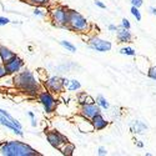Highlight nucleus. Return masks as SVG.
Masks as SVG:
<instances>
[{
  "mask_svg": "<svg viewBox=\"0 0 156 156\" xmlns=\"http://www.w3.org/2000/svg\"><path fill=\"white\" fill-rule=\"evenodd\" d=\"M147 126L145 122H142L140 120H133L130 122V130H131V133L134 134H139V135H142L147 131Z\"/></svg>",
  "mask_w": 156,
  "mask_h": 156,
  "instance_id": "4468645a",
  "label": "nucleus"
},
{
  "mask_svg": "<svg viewBox=\"0 0 156 156\" xmlns=\"http://www.w3.org/2000/svg\"><path fill=\"white\" fill-rule=\"evenodd\" d=\"M0 154L4 156H40L35 149L23 141H5L0 146Z\"/></svg>",
  "mask_w": 156,
  "mask_h": 156,
  "instance_id": "f03ea898",
  "label": "nucleus"
},
{
  "mask_svg": "<svg viewBox=\"0 0 156 156\" xmlns=\"http://www.w3.org/2000/svg\"><path fill=\"white\" fill-rule=\"evenodd\" d=\"M68 15H69V8L64 6V5L54 6L49 11L50 20L53 21L55 27H59V28H66Z\"/></svg>",
  "mask_w": 156,
  "mask_h": 156,
  "instance_id": "39448f33",
  "label": "nucleus"
},
{
  "mask_svg": "<svg viewBox=\"0 0 156 156\" xmlns=\"http://www.w3.org/2000/svg\"><path fill=\"white\" fill-rule=\"evenodd\" d=\"M36 125H37L36 120H35V119H31V126H33V127H36Z\"/></svg>",
  "mask_w": 156,
  "mask_h": 156,
  "instance_id": "c9c22d12",
  "label": "nucleus"
},
{
  "mask_svg": "<svg viewBox=\"0 0 156 156\" xmlns=\"http://www.w3.org/2000/svg\"><path fill=\"white\" fill-rule=\"evenodd\" d=\"M0 124H2L3 126H5V127H8V129H10L12 133L16 134V135H19V136H23V135H24L23 131H21V129L18 127L10 119H8L6 116H4L3 114H0Z\"/></svg>",
  "mask_w": 156,
  "mask_h": 156,
  "instance_id": "ddd939ff",
  "label": "nucleus"
},
{
  "mask_svg": "<svg viewBox=\"0 0 156 156\" xmlns=\"http://www.w3.org/2000/svg\"><path fill=\"white\" fill-rule=\"evenodd\" d=\"M36 99L43 105L45 114L50 115V114H54L56 111L58 105H59V100H58V98H55V95L53 93L49 91V90L41 89L40 93L37 94Z\"/></svg>",
  "mask_w": 156,
  "mask_h": 156,
  "instance_id": "20e7f679",
  "label": "nucleus"
},
{
  "mask_svg": "<svg viewBox=\"0 0 156 156\" xmlns=\"http://www.w3.org/2000/svg\"><path fill=\"white\" fill-rule=\"evenodd\" d=\"M95 5L98 6V8H100V9H106V5L105 4H104L102 2H100V0H95Z\"/></svg>",
  "mask_w": 156,
  "mask_h": 156,
  "instance_id": "c85d7f7f",
  "label": "nucleus"
},
{
  "mask_svg": "<svg viewBox=\"0 0 156 156\" xmlns=\"http://www.w3.org/2000/svg\"><path fill=\"white\" fill-rule=\"evenodd\" d=\"M116 39L121 44H127V43H131L133 34L130 31V29H125L120 25V27H118V30H116Z\"/></svg>",
  "mask_w": 156,
  "mask_h": 156,
  "instance_id": "9b49d317",
  "label": "nucleus"
},
{
  "mask_svg": "<svg viewBox=\"0 0 156 156\" xmlns=\"http://www.w3.org/2000/svg\"><path fill=\"white\" fill-rule=\"evenodd\" d=\"M43 83H44V87L46 90H49V91H51L53 94H61V93H64V90H66V86H65V77H61L58 75L48 76Z\"/></svg>",
  "mask_w": 156,
  "mask_h": 156,
  "instance_id": "423d86ee",
  "label": "nucleus"
},
{
  "mask_svg": "<svg viewBox=\"0 0 156 156\" xmlns=\"http://www.w3.org/2000/svg\"><path fill=\"white\" fill-rule=\"evenodd\" d=\"M23 2L28 3L30 5H34V6H48L50 4L51 0H23Z\"/></svg>",
  "mask_w": 156,
  "mask_h": 156,
  "instance_id": "aec40b11",
  "label": "nucleus"
},
{
  "mask_svg": "<svg viewBox=\"0 0 156 156\" xmlns=\"http://www.w3.org/2000/svg\"><path fill=\"white\" fill-rule=\"evenodd\" d=\"M9 23H10V20H9L8 18L0 16V25H6V24H9Z\"/></svg>",
  "mask_w": 156,
  "mask_h": 156,
  "instance_id": "2f4dec72",
  "label": "nucleus"
},
{
  "mask_svg": "<svg viewBox=\"0 0 156 156\" xmlns=\"http://www.w3.org/2000/svg\"><path fill=\"white\" fill-rule=\"evenodd\" d=\"M28 116H29L30 119H35V114H34L33 111H29V112H28Z\"/></svg>",
  "mask_w": 156,
  "mask_h": 156,
  "instance_id": "72a5a7b5",
  "label": "nucleus"
},
{
  "mask_svg": "<svg viewBox=\"0 0 156 156\" xmlns=\"http://www.w3.org/2000/svg\"><path fill=\"white\" fill-rule=\"evenodd\" d=\"M147 76L150 77L151 80L156 81V65H154V66H151V68L147 70Z\"/></svg>",
  "mask_w": 156,
  "mask_h": 156,
  "instance_id": "b1692460",
  "label": "nucleus"
},
{
  "mask_svg": "<svg viewBox=\"0 0 156 156\" xmlns=\"http://www.w3.org/2000/svg\"><path fill=\"white\" fill-rule=\"evenodd\" d=\"M66 29L75 33H80V34H87L90 29H91V25L87 21V19L84 15H81L79 11L69 9Z\"/></svg>",
  "mask_w": 156,
  "mask_h": 156,
  "instance_id": "7ed1b4c3",
  "label": "nucleus"
},
{
  "mask_svg": "<svg viewBox=\"0 0 156 156\" xmlns=\"http://www.w3.org/2000/svg\"><path fill=\"white\" fill-rule=\"evenodd\" d=\"M81 89V84L79 80H76V79H73L69 81V85L66 86V90L70 93H75V91H79V90Z\"/></svg>",
  "mask_w": 156,
  "mask_h": 156,
  "instance_id": "6ab92c4d",
  "label": "nucleus"
},
{
  "mask_svg": "<svg viewBox=\"0 0 156 156\" xmlns=\"http://www.w3.org/2000/svg\"><path fill=\"white\" fill-rule=\"evenodd\" d=\"M130 12H131V15L136 19V21H141L142 19V15H141V11H140V8H136V6H131V10H130Z\"/></svg>",
  "mask_w": 156,
  "mask_h": 156,
  "instance_id": "5701e85b",
  "label": "nucleus"
},
{
  "mask_svg": "<svg viewBox=\"0 0 156 156\" xmlns=\"http://www.w3.org/2000/svg\"><path fill=\"white\" fill-rule=\"evenodd\" d=\"M59 151H60L62 155H65V156H73V155H74V151H75V145L73 144V142L68 141L66 144L62 145V147H61Z\"/></svg>",
  "mask_w": 156,
  "mask_h": 156,
  "instance_id": "f3484780",
  "label": "nucleus"
},
{
  "mask_svg": "<svg viewBox=\"0 0 156 156\" xmlns=\"http://www.w3.org/2000/svg\"><path fill=\"white\" fill-rule=\"evenodd\" d=\"M93 124V127H94V131H102V130H105L108 126H109V121L104 118L102 114H98L96 116L90 120Z\"/></svg>",
  "mask_w": 156,
  "mask_h": 156,
  "instance_id": "f8f14e48",
  "label": "nucleus"
},
{
  "mask_svg": "<svg viewBox=\"0 0 156 156\" xmlns=\"http://www.w3.org/2000/svg\"><path fill=\"white\" fill-rule=\"evenodd\" d=\"M87 45L90 49H93L95 51H99V53H108L112 49V44L109 40H105V39H101L96 35L90 36L87 39Z\"/></svg>",
  "mask_w": 156,
  "mask_h": 156,
  "instance_id": "0eeeda50",
  "label": "nucleus"
},
{
  "mask_svg": "<svg viewBox=\"0 0 156 156\" xmlns=\"http://www.w3.org/2000/svg\"><path fill=\"white\" fill-rule=\"evenodd\" d=\"M76 100H77V104H79V106L85 105V104H90V102H95V99H93V98L90 96L86 91H80V93H77V95H76Z\"/></svg>",
  "mask_w": 156,
  "mask_h": 156,
  "instance_id": "2eb2a0df",
  "label": "nucleus"
},
{
  "mask_svg": "<svg viewBox=\"0 0 156 156\" xmlns=\"http://www.w3.org/2000/svg\"><path fill=\"white\" fill-rule=\"evenodd\" d=\"M108 30H109V31H116V30H118V25L109 24V25H108Z\"/></svg>",
  "mask_w": 156,
  "mask_h": 156,
  "instance_id": "7c9ffc66",
  "label": "nucleus"
},
{
  "mask_svg": "<svg viewBox=\"0 0 156 156\" xmlns=\"http://www.w3.org/2000/svg\"><path fill=\"white\" fill-rule=\"evenodd\" d=\"M130 3H131V6L141 8L142 4H144V0H130Z\"/></svg>",
  "mask_w": 156,
  "mask_h": 156,
  "instance_id": "bb28decb",
  "label": "nucleus"
},
{
  "mask_svg": "<svg viewBox=\"0 0 156 156\" xmlns=\"http://www.w3.org/2000/svg\"><path fill=\"white\" fill-rule=\"evenodd\" d=\"M95 102L98 104V105H99L102 110H108V109H110V104H109V101L106 100L105 96H102V95H98L96 99H95Z\"/></svg>",
  "mask_w": 156,
  "mask_h": 156,
  "instance_id": "a211bd4d",
  "label": "nucleus"
},
{
  "mask_svg": "<svg viewBox=\"0 0 156 156\" xmlns=\"http://www.w3.org/2000/svg\"><path fill=\"white\" fill-rule=\"evenodd\" d=\"M109 152H108V150H106V147H104V146H100L99 149H98V155H100V156H106Z\"/></svg>",
  "mask_w": 156,
  "mask_h": 156,
  "instance_id": "cd10ccee",
  "label": "nucleus"
},
{
  "mask_svg": "<svg viewBox=\"0 0 156 156\" xmlns=\"http://www.w3.org/2000/svg\"><path fill=\"white\" fill-rule=\"evenodd\" d=\"M150 12H151V14H154V15H156V8L155 6H151L150 8Z\"/></svg>",
  "mask_w": 156,
  "mask_h": 156,
  "instance_id": "f704fd0d",
  "label": "nucleus"
},
{
  "mask_svg": "<svg viewBox=\"0 0 156 156\" xmlns=\"http://www.w3.org/2000/svg\"><path fill=\"white\" fill-rule=\"evenodd\" d=\"M60 45H61L64 49H66V51H70V53H75V51H76V46H75L74 44H71L70 41L61 40V41H60Z\"/></svg>",
  "mask_w": 156,
  "mask_h": 156,
  "instance_id": "4be33fe9",
  "label": "nucleus"
},
{
  "mask_svg": "<svg viewBox=\"0 0 156 156\" xmlns=\"http://www.w3.org/2000/svg\"><path fill=\"white\" fill-rule=\"evenodd\" d=\"M120 54L126 55V56H135L136 55V50L131 46H124L120 49Z\"/></svg>",
  "mask_w": 156,
  "mask_h": 156,
  "instance_id": "412c9836",
  "label": "nucleus"
},
{
  "mask_svg": "<svg viewBox=\"0 0 156 156\" xmlns=\"http://www.w3.org/2000/svg\"><path fill=\"white\" fill-rule=\"evenodd\" d=\"M101 108L98 105L96 102H90V104H85V105H81L79 108V115L84 116L85 119L91 120L94 116H96L98 114H101Z\"/></svg>",
  "mask_w": 156,
  "mask_h": 156,
  "instance_id": "9d476101",
  "label": "nucleus"
},
{
  "mask_svg": "<svg viewBox=\"0 0 156 156\" xmlns=\"http://www.w3.org/2000/svg\"><path fill=\"white\" fill-rule=\"evenodd\" d=\"M2 144H3V142H0V146H2Z\"/></svg>",
  "mask_w": 156,
  "mask_h": 156,
  "instance_id": "e433bc0d",
  "label": "nucleus"
},
{
  "mask_svg": "<svg viewBox=\"0 0 156 156\" xmlns=\"http://www.w3.org/2000/svg\"><path fill=\"white\" fill-rule=\"evenodd\" d=\"M135 145H136V147H139V149H142V147H144V142H142L141 140H136Z\"/></svg>",
  "mask_w": 156,
  "mask_h": 156,
  "instance_id": "473e14b6",
  "label": "nucleus"
},
{
  "mask_svg": "<svg viewBox=\"0 0 156 156\" xmlns=\"http://www.w3.org/2000/svg\"><path fill=\"white\" fill-rule=\"evenodd\" d=\"M45 136H46V140H48L49 144L56 150H60L62 147V145L66 144V142L69 141V139L66 136L62 135L59 131H56V130H49V131H45Z\"/></svg>",
  "mask_w": 156,
  "mask_h": 156,
  "instance_id": "6e6552de",
  "label": "nucleus"
},
{
  "mask_svg": "<svg viewBox=\"0 0 156 156\" xmlns=\"http://www.w3.org/2000/svg\"><path fill=\"white\" fill-rule=\"evenodd\" d=\"M121 27L125 28V29H131V24H130V20L126 19V18H122V20H121Z\"/></svg>",
  "mask_w": 156,
  "mask_h": 156,
  "instance_id": "a878e982",
  "label": "nucleus"
},
{
  "mask_svg": "<svg viewBox=\"0 0 156 156\" xmlns=\"http://www.w3.org/2000/svg\"><path fill=\"white\" fill-rule=\"evenodd\" d=\"M41 8H43V6H36V8L34 9L33 12H34V15H35V16H45V15H46V12H45Z\"/></svg>",
  "mask_w": 156,
  "mask_h": 156,
  "instance_id": "393cba45",
  "label": "nucleus"
},
{
  "mask_svg": "<svg viewBox=\"0 0 156 156\" xmlns=\"http://www.w3.org/2000/svg\"><path fill=\"white\" fill-rule=\"evenodd\" d=\"M6 71H5V68H4V65H0V79L4 76H6Z\"/></svg>",
  "mask_w": 156,
  "mask_h": 156,
  "instance_id": "c756f323",
  "label": "nucleus"
},
{
  "mask_svg": "<svg viewBox=\"0 0 156 156\" xmlns=\"http://www.w3.org/2000/svg\"><path fill=\"white\" fill-rule=\"evenodd\" d=\"M12 81H14V85L16 89H19L20 91L33 98H36L41 90V85L35 77L34 73L28 69H25L23 71L20 70L19 73H16Z\"/></svg>",
  "mask_w": 156,
  "mask_h": 156,
  "instance_id": "f257e3e1",
  "label": "nucleus"
},
{
  "mask_svg": "<svg viewBox=\"0 0 156 156\" xmlns=\"http://www.w3.org/2000/svg\"><path fill=\"white\" fill-rule=\"evenodd\" d=\"M4 68H5V71L8 75H15L16 73H19L23 68H24V60L20 59L16 54L10 58L9 60H6L5 62H3Z\"/></svg>",
  "mask_w": 156,
  "mask_h": 156,
  "instance_id": "1a4fd4ad",
  "label": "nucleus"
},
{
  "mask_svg": "<svg viewBox=\"0 0 156 156\" xmlns=\"http://www.w3.org/2000/svg\"><path fill=\"white\" fill-rule=\"evenodd\" d=\"M14 55H15L14 51H11L9 48H6L4 45H0V60H2V62H5L6 60H9Z\"/></svg>",
  "mask_w": 156,
  "mask_h": 156,
  "instance_id": "dca6fc26",
  "label": "nucleus"
}]
</instances>
